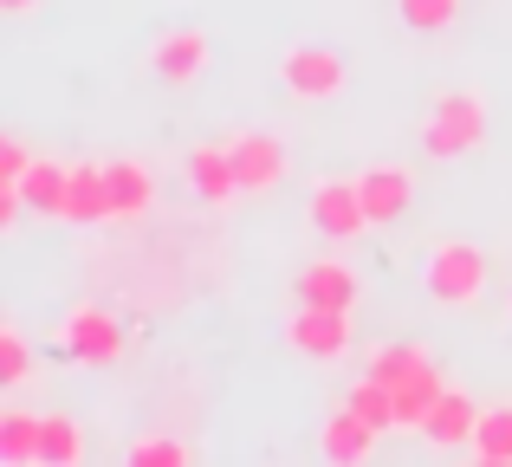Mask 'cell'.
<instances>
[{
	"label": "cell",
	"mask_w": 512,
	"mask_h": 467,
	"mask_svg": "<svg viewBox=\"0 0 512 467\" xmlns=\"http://www.w3.org/2000/svg\"><path fill=\"white\" fill-rule=\"evenodd\" d=\"M487 130H493V117H487V98H480V91H441L428 124H422V150L435 156V163H461V156L487 150Z\"/></svg>",
	"instance_id": "obj_1"
},
{
	"label": "cell",
	"mask_w": 512,
	"mask_h": 467,
	"mask_svg": "<svg viewBox=\"0 0 512 467\" xmlns=\"http://www.w3.org/2000/svg\"><path fill=\"white\" fill-rule=\"evenodd\" d=\"M422 286L435 305L448 312H467V305L487 299V253L474 240H435L428 247V266H422Z\"/></svg>",
	"instance_id": "obj_2"
},
{
	"label": "cell",
	"mask_w": 512,
	"mask_h": 467,
	"mask_svg": "<svg viewBox=\"0 0 512 467\" xmlns=\"http://www.w3.org/2000/svg\"><path fill=\"white\" fill-rule=\"evenodd\" d=\"M279 85H286L299 104H331V98H344V85H350L344 52L325 46V39H299V46L279 59Z\"/></svg>",
	"instance_id": "obj_3"
},
{
	"label": "cell",
	"mask_w": 512,
	"mask_h": 467,
	"mask_svg": "<svg viewBox=\"0 0 512 467\" xmlns=\"http://www.w3.org/2000/svg\"><path fill=\"white\" fill-rule=\"evenodd\" d=\"M350 338H357V325H350L344 305H299V312L286 318V344L305 364H338L350 351Z\"/></svg>",
	"instance_id": "obj_4"
},
{
	"label": "cell",
	"mask_w": 512,
	"mask_h": 467,
	"mask_svg": "<svg viewBox=\"0 0 512 467\" xmlns=\"http://www.w3.org/2000/svg\"><path fill=\"white\" fill-rule=\"evenodd\" d=\"M312 228L325 234V240H357L363 228H370V208H363V189H357V176H325V182H312Z\"/></svg>",
	"instance_id": "obj_5"
},
{
	"label": "cell",
	"mask_w": 512,
	"mask_h": 467,
	"mask_svg": "<svg viewBox=\"0 0 512 467\" xmlns=\"http://www.w3.org/2000/svg\"><path fill=\"white\" fill-rule=\"evenodd\" d=\"M234 176H240V195H273L279 182H286V169H292V156H286V143L273 137V130H240L234 143Z\"/></svg>",
	"instance_id": "obj_6"
},
{
	"label": "cell",
	"mask_w": 512,
	"mask_h": 467,
	"mask_svg": "<svg viewBox=\"0 0 512 467\" xmlns=\"http://www.w3.org/2000/svg\"><path fill=\"white\" fill-rule=\"evenodd\" d=\"M214 65V46L201 26H175V33H156L150 46V72L163 78V85H195L201 72Z\"/></svg>",
	"instance_id": "obj_7"
},
{
	"label": "cell",
	"mask_w": 512,
	"mask_h": 467,
	"mask_svg": "<svg viewBox=\"0 0 512 467\" xmlns=\"http://www.w3.org/2000/svg\"><path fill=\"white\" fill-rule=\"evenodd\" d=\"M65 351L78 357V364H117L124 357V331H117V318L104 312V305H72V318H65Z\"/></svg>",
	"instance_id": "obj_8"
},
{
	"label": "cell",
	"mask_w": 512,
	"mask_h": 467,
	"mask_svg": "<svg viewBox=\"0 0 512 467\" xmlns=\"http://www.w3.org/2000/svg\"><path fill=\"white\" fill-rule=\"evenodd\" d=\"M376 435L383 429H370L350 403H338L325 416V429H318V455H325L331 467H363V461H376Z\"/></svg>",
	"instance_id": "obj_9"
},
{
	"label": "cell",
	"mask_w": 512,
	"mask_h": 467,
	"mask_svg": "<svg viewBox=\"0 0 512 467\" xmlns=\"http://www.w3.org/2000/svg\"><path fill=\"white\" fill-rule=\"evenodd\" d=\"M357 189H363V208H370V228L402 221V215H409V202H415V176L402 163H370L357 176Z\"/></svg>",
	"instance_id": "obj_10"
},
{
	"label": "cell",
	"mask_w": 512,
	"mask_h": 467,
	"mask_svg": "<svg viewBox=\"0 0 512 467\" xmlns=\"http://www.w3.org/2000/svg\"><path fill=\"white\" fill-rule=\"evenodd\" d=\"M65 221H72V228H98V221H117V202H111V163H72Z\"/></svg>",
	"instance_id": "obj_11"
},
{
	"label": "cell",
	"mask_w": 512,
	"mask_h": 467,
	"mask_svg": "<svg viewBox=\"0 0 512 467\" xmlns=\"http://www.w3.org/2000/svg\"><path fill=\"white\" fill-rule=\"evenodd\" d=\"M474 429H480V403L467 390H441V403L428 409V422H422V442L428 448H474Z\"/></svg>",
	"instance_id": "obj_12"
},
{
	"label": "cell",
	"mask_w": 512,
	"mask_h": 467,
	"mask_svg": "<svg viewBox=\"0 0 512 467\" xmlns=\"http://www.w3.org/2000/svg\"><path fill=\"white\" fill-rule=\"evenodd\" d=\"M188 189H195L208 208H227L240 195L234 150H227V143H195V150H188Z\"/></svg>",
	"instance_id": "obj_13"
},
{
	"label": "cell",
	"mask_w": 512,
	"mask_h": 467,
	"mask_svg": "<svg viewBox=\"0 0 512 467\" xmlns=\"http://www.w3.org/2000/svg\"><path fill=\"white\" fill-rule=\"evenodd\" d=\"M292 299L299 305H357V273H350L344 260H312L299 266V279H292Z\"/></svg>",
	"instance_id": "obj_14"
},
{
	"label": "cell",
	"mask_w": 512,
	"mask_h": 467,
	"mask_svg": "<svg viewBox=\"0 0 512 467\" xmlns=\"http://www.w3.org/2000/svg\"><path fill=\"white\" fill-rule=\"evenodd\" d=\"M20 195L33 215L65 221V195H72V163H52V156H33V169L20 176Z\"/></svg>",
	"instance_id": "obj_15"
},
{
	"label": "cell",
	"mask_w": 512,
	"mask_h": 467,
	"mask_svg": "<svg viewBox=\"0 0 512 467\" xmlns=\"http://www.w3.org/2000/svg\"><path fill=\"white\" fill-rule=\"evenodd\" d=\"M441 390H448V383H441V364H435V357H428L422 370H409V377L396 383V429H422L428 409L441 403Z\"/></svg>",
	"instance_id": "obj_16"
},
{
	"label": "cell",
	"mask_w": 512,
	"mask_h": 467,
	"mask_svg": "<svg viewBox=\"0 0 512 467\" xmlns=\"http://www.w3.org/2000/svg\"><path fill=\"white\" fill-rule=\"evenodd\" d=\"M111 202H117V221H143L150 215L156 182H150V169H143L137 156H117L111 163Z\"/></svg>",
	"instance_id": "obj_17"
},
{
	"label": "cell",
	"mask_w": 512,
	"mask_h": 467,
	"mask_svg": "<svg viewBox=\"0 0 512 467\" xmlns=\"http://www.w3.org/2000/svg\"><path fill=\"white\" fill-rule=\"evenodd\" d=\"M39 409H0V461L7 467H39Z\"/></svg>",
	"instance_id": "obj_18"
},
{
	"label": "cell",
	"mask_w": 512,
	"mask_h": 467,
	"mask_svg": "<svg viewBox=\"0 0 512 467\" xmlns=\"http://www.w3.org/2000/svg\"><path fill=\"white\" fill-rule=\"evenodd\" d=\"M78 461H85V429H78V416L52 409L39 429V467H78Z\"/></svg>",
	"instance_id": "obj_19"
},
{
	"label": "cell",
	"mask_w": 512,
	"mask_h": 467,
	"mask_svg": "<svg viewBox=\"0 0 512 467\" xmlns=\"http://www.w3.org/2000/svg\"><path fill=\"white\" fill-rule=\"evenodd\" d=\"M467 455L487 461V467H512V403L480 409V429H474V448H467Z\"/></svg>",
	"instance_id": "obj_20"
},
{
	"label": "cell",
	"mask_w": 512,
	"mask_h": 467,
	"mask_svg": "<svg viewBox=\"0 0 512 467\" xmlns=\"http://www.w3.org/2000/svg\"><path fill=\"white\" fill-rule=\"evenodd\" d=\"M422 364H428V351H422V344L396 338V344H376V351L363 357V377H376V383H389V390H396V383L409 377V370H422Z\"/></svg>",
	"instance_id": "obj_21"
},
{
	"label": "cell",
	"mask_w": 512,
	"mask_h": 467,
	"mask_svg": "<svg viewBox=\"0 0 512 467\" xmlns=\"http://www.w3.org/2000/svg\"><path fill=\"white\" fill-rule=\"evenodd\" d=\"M350 409H357L370 429H396V390L389 383H376V377H357L350 383V396H344Z\"/></svg>",
	"instance_id": "obj_22"
},
{
	"label": "cell",
	"mask_w": 512,
	"mask_h": 467,
	"mask_svg": "<svg viewBox=\"0 0 512 467\" xmlns=\"http://www.w3.org/2000/svg\"><path fill=\"white\" fill-rule=\"evenodd\" d=\"M461 7L467 0H396V13H402L409 33H448V26L461 20Z\"/></svg>",
	"instance_id": "obj_23"
},
{
	"label": "cell",
	"mask_w": 512,
	"mask_h": 467,
	"mask_svg": "<svg viewBox=\"0 0 512 467\" xmlns=\"http://www.w3.org/2000/svg\"><path fill=\"white\" fill-rule=\"evenodd\" d=\"M124 461H130V467H188V461H195V448L175 442V435H137Z\"/></svg>",
	"instance_id": "obj_24"
},
{
	"label": "cell",
	"mask_w": 512,
	"mask_h": 467,
	"mask_svg": "<svg viewBox=\"0 0 512 467\" xmlns=\"http://www.w3.org/2000/svg\"><path fill=\"white\" fill-rule=\"evenodd\" d=\"M26 377H33V351H26V331H20V325H0V383H7V390H20Z\"/></svg>",
	"instance_id": "obj_25"
},
{
	"label": "cell",
	"mask_w": 512,
	"mask_h": 467,
	"mask_svg": "<svg viewBox=\"0 0 512 467\" xmlns=\"http://www.w3.org/2000/svg\"><path fill=\"white\" fill-rule=\"evenodd\" d=\"M26 169H33V150H26L20 137H7V143H0V189H20Z\"/></svg>",
	"instance_id": "obj_26"
},
{
	"label": "cell",
	"mask_w": 512,
	"mask_h": 467,
	"mask_svg": "<svg viewBox=\"0 0 512 467\" xmlns=\"http://www.w3.org/2000/svg\"><path fill=\"white\" fill-rule=\"evenodd\" d=\"M0 7H7V13H33L39 0H0Z\"/></svg>",
	"instance_id": "obj_27"
}]
</instances>
